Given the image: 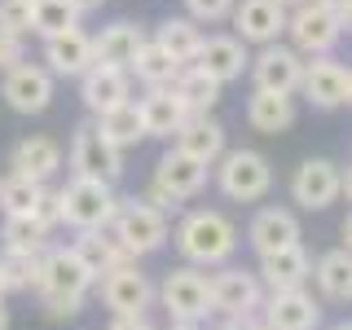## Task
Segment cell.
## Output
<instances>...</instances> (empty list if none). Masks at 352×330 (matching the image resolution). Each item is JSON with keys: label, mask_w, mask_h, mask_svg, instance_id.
Masks as SVG:
<instances>
[{"label": "cell", "mask_w": 352, "mask_h": 330, "mask_svg": "<svg viewBox=\"0 0 352 330\" xmlns=\"http://www.w3.org/2000/svg\"><path fill=\"white\" fill-rule=\"evenodd\" d=\"M207 295H212V313H220L225 322L234 317H256L260 308V278L247 269H220L207 278Z\"/></svg>", "instance_id": "9c48e42d"}, {"label": "cell", "mask_w": 352, "mask_h": 330, "mask_svg": "<svg viewBox=\"0 0 352 330\" xmlns=\"http://www.w3.org/2000/svg\"><path fill=\"white\" fill-rule=\"evenodd\" d=\"M330 330H352V322H335V326H330Z\"/></svg>", "instance_id": "816d5d0a"}, {"label": "cell", "mask_w": 352, "mask_h": 330, "mask_svg": "<svg viewBox=\"0 0 352 330\" xmlns=\"http://www.w3.org/2000/svg\"><path fill=\"white\" fill-rule=\"evenodd\" d=\"M0 330H9V308L0 304Z\"/></svg>", "instance_id": "681fc988"}, {"label": "cell", "mask_w": 352, "mask_h": 330, "mask_svg": "<svg viewBox=\"0 0 352 330\" xmlns=\"http://www.w3.org/2000/svg\"><path fill=\"white\" fill-rule=\"evenodd\" d=\"M93 66V36H84L80 27L66 31V36L44 40V71L62 75V80H80V75Z\"/></svg>", "instance_id": "ffe728a7"}, {"label": "cell", "mask_w": 352, "mask_h": 330, "mask_svg": "<svg viewBox=\"0 0 352 330\" xmlns=\"http://www.w3.org/2000/svg\"><path fill=\"white\" fill-rule=\"evenodd\" d=\"M31 5L36 0H0V31L22 40L31 31Z\"/></svg>", "instance_id": "74e56055"}, {"label": "cell", "mask_w": 352, "mask_h": 330, "mask_svg": "<svg viewBox=\"0 0 352 330\" xmlns=\"http://www.w3.org/2000/svg\"><path fill=\"white\" fill-rule=\"evenodd\" d=\"M247 124L264 132V137H278V132H286L295 124V97H282V93H264V88H256L247 102Z\"/></svg>", "instance_id": "83f0119b"}, {"label": "cell", "mask_w": 352, "mask_h": 330, "mask_svg": "<svg viewBox=\"0 0 352 330\" xmlns=\"http://www.w3.org/2000/svg\"><path fill=\"white\" fill-rule=\"evenodd\" d=\"M234 27H238V40L273 44L286 31V9L278 0H238L234 5Z\"/></svg>", "instance_id": "d6986e66"}, {"label": "cell", "mask_w": 352, "mask_h": 330, "mask_svg": "<svg viewBox=\"0 0 352 330\" xmlns=\"http://www.w3.org/2000/svg\"><path fill=\"white\" fill-rule=\"evenodd\" d=\"M0 304H5V286H0Z\"/></svg>", "instance_id": "db71d44e"}, {"label": "cell", "mask_w": 352, "mask_h": 330, "mask_svg": "<svg viewBox=\"0 0 352 330\" xmlns=\"http://www.w3.org/2000/svg\"><path fill=\"white\" fill-rule=\"evenodd\" d=\"M0 238H5L9 251H27V256H44L49 251V229L31 216H5V229H0Z\"/></svg>", "instance_id": "e575fe53"}, {"label": "cell", "mask_w": 352, "mask_h": 330, "mask_svg": "<svg viewBox=\"0 0 352 330\" xmlns=\"http://www.w3.org/2000/svg\"><path fill=\"white\" fill-rule=\"evenodd\" d=\"M97 282H102V304L115 317H146V308L154 300V286H150L146 273L137 269V260L110 269L106 278H97Z\"/></svg>", "instance_id": "30bf717a"}, {"label": "cell", "mask_w": 352, "mask_h": 330, "mask_svg": "<svg viewBox=\"0 0 352 330\" xmlns=\"http://www.w3.org/2000/svg\"><path fill=\"white\" fill-rule=\"evenodd\" d=\"M247 242L260 251V256H273V251L300 247V220L286 207H260L247 225Z\"/></svg>", "instance_id": "2e32d148"}, {"label": "cell", "mask_w": 352, "mask_h": 330, "mask_svg": "<svg viewBox=\"0 0 352 330\" xmlns=\"http://www.w3.org/2000/svg\"><path fill=\"white\" fill-rule=\"evenodd\" d=\"M141 44H146V31L132 27V22H110L102 27V36H93V66H115V71H128L137 62Z\"/></svg>", "instance_id": "44dd1931"}, {"label": "cell", "mask_w": 352, "mask_h": 330, "mask_svg": "<svg viewBox=\"0 0 352 330\" xmlns=\"http://www.w3.org/2000/svg\"><path fill=\"white\" fill-rule=\"evenodd\" d=\"M106 330H154V326H150V317H115Z\"/></svg>", "instance_id": "b9f144b4"}, {"label": "cell", "mask_w": 352, "mask_h": 330, "mask_svg": "<svg viewBox=\"0 0 352 330\" xmlns=\"http://www.w3.org/2000/svg\"><path fill=\"white\" fill-rule=\"evenodd\" d=\"M159 300L168 308L172 322H207L212 317V295H207V273H198L194 264L172 269L159 286Z\"/></svg>", "instance_id": "8992f818"}, {"label": "cell", "mask_w": 352, "mask_h": 330, "mask_svg": "<svg viewBox=\"0 0 352 330\" xmlns=\"http://www.w3.org/2000/svg\"><path fill=\"white\" fill-rule=\"evenodd\" d=\"M203 322H172V330H198Z\"/></svg>", "instance_id": "c3c4849f"}, {"label": "cell", "mask_w": 352, "mask_h": 330, "mask_svg": "<svg viewBox=\"0 0 352 330\" xmlns=\"http://www.w3.org/2000/svg\"><path fill=\"white\" fill-rule=\"evenodd\" d=\"M22 62H27L22 58V40L0 31V71H14V66H22Z\"/></svg>", "instance_id": "60d3db41"}, {"label": "cell", "mask_w": 352, "mask_h": 330, "mask_svg": "<svg viewBox=\"0 0 352 330\" xmlns=\"http://www.w3.org/2000/svg\"><path fill=\"white\" fill-rule=\"evenodd\" d=\"M234 5L238 0H185V9H190L194 22H220V18L234 14Z\"/></svg>", "instance_id": "f35d334b"}, {"label": "cell", "mask_w": 352, "mask_h": 330, "mask_svg": "<svg viewBox=\"0 0 352 330\" xmlns=\"http://www.w3.org/2000/svg\"><path fill=\"white\" fill-rule=\"evenodd\" d=\"M251 71H256V88H264V93H282V97H291L295 88H300V80H304L300 53L286 49V44H264V53L251 62Z\"/></svg>", "instance_id": "5bb4252c"}, {"label": "cell", "mask_w": 352, "mask_h": 330, "mask_svg": "<svg viewBox=\"0 0 352 330\" xmlns=\"http://www.w3.org/2000/svg\"><path fill=\"white\" fill-rule=\"evenodd\" d=\"M40 194H44L40 181H27V176H14V172L0 176V212L5 216H31Z\"/></svg>", "instance_id": "d590c367"}, {"label": "cell", "mask_w": 352, "mask_h": 330, "mask_svg": "<svg viewBox=\"0 0 352 330\" xmlns=\"http://www.w3.org/2000/svg\"><path fill=\"white\" fill-rule=\"evenodd\" d=\"M58 203H62V225H71L75 234L110 229V220H115V212H119L115 185L88 181V176H71V181L58 190Z\"/></svg>", "instance_id": "3957f363"}, {"label": "cell", "mask_w": 352, "mask_h": 330, "mask_svg": "<svg viewBox=\"0 0 352 330\" xmlns=\"http://www.w3.org/2000/svg\"><path fill=\"white\" fill-rule=\"evenodd\" d=\"M344 102L352 106V71H348V93H344Z\"/></svg>", "instance_id": "f907efd6"}, {"label": "cell", "mask_w": 352, "mask_h": 330, "mask_svg": "<svg viewBox=\"0 0 352 330\" xmlns=\"http://www.w3.org/2000/svg\"><path fill=\"white\" fill-rule=\"evenodd\" d=\"M172 88H176V97L185 102V110H190V115H207V110L220 102V84H216V80H207L198 66H185V71L176 75V84H172Z\"/></svg>", "instance_id": "836d02e7"}, {"label": "cell", "mask_w": 352, "mask_h": 330, "mask_svg": "<svg viewBox=\"0 0 352 330\" xmlns=\"http://www.w3.org/2000/svg\"><path fill=\"white\" fill-rule=\"evenodd\" d=\"M317 5H326V9H335V14H344V9H348V0H317Z\"/></svg>", "instance_id": "f6af8a7d"}, {"label": "cell", "mask_w": 352, "mask_h": 330, "mask_svg": "<svg viewBox=\"0 0 352 330\" xmlns=\"http://www.w3.org/2000/svg\"><path fill=\"white\" fill-rule=\"evenodd\" d=\"M71 172L88 176V181L115 185L119 172H124V150L110 146L102 132H97V124H80L71 137Z\"/></svg>", "instance_id": "52a82bcc"}, {"label": "cell", "mask_w": 352, "mask_h": 330, "mask_svg": "<svg viewBox=\"0 0 352 330\" xmlns=\"http://www.w3.org/2000/svg\"><path fill=\"white\" fill-rule=\"evenodd\" d=\"M181 71H185V66L176 62L159 40H146V44H141V53H137V62L128 66V75H137L146 88H172Z\"/></svg>", "instance_id": "f1b7e54d"}, {"label": "cell", "mask_w": 352, "mask_h": 330, "mask_svg": "<svg viewBox=\"0 0 352 330\" xmlns=\"http://www.w3.org/2000/svg\"><path fill=\"white\" fill-rule=\"evenodd\" d=\"M194 66L207 75V80L229 84V80H238V75L247 71V49H242L238 36H207L203 49H198V58H194Z\"/></svg>", "instance_id": "7402d4cb"}, {"label": "cell", "mask_w": 352, "mask_h": 330, "mask_svg": "<svg viewBox=\"0 0 352 330\" xmlns=\"http://www.w3.org/2000/svg\"><path fill=\"white\" fill-rule=\"evenodd\" d=\"M71 5H75V14H93V9H102L106 0H71Z\"/></svg>", "instance_id": "7bdbcfd3"}, {"label": "cell", "mask_w": 352, "mask_h": 330, "mask_svg": "<svg viewBox=\"0 0 352 330\" xmlns=\"http://www.w3.org/2000/svg\"><path fill=\"white\" fill-rule=\"evenodd\" d=\"M260 286H269V295L278 291H304V282L313 278V256L304 247H286L273 256H260Z\"/></svg>", "instance_id": "e0dca14e"}, {"label": "cell", "mask_w": 352, "mask_h": 330, "mask_svg": "<svg viewBox=\"0 0 352 330\" xmlns=\"http://www.w3.org/2000/svg\"><path fill=\"white\" fill-rule=\"evenodd\" d=\"M304 97L313 106H322V110H335V106H344V93H348V71L339 66L335 58H313V62H304Z\"/></svg>", "instance_id": "cb8c5ba5"}, {"label": "cell", "mask_w": 352, "mask_h": 330, "mask_svg": "<svg viewBox=\"0 0 352 330\" xmlns=\"http://www.w3.org/2000/svg\"><path fill=\"white\" fill-rule=\"evenodd\" d=\"M110 234L115 242L124 247L128 260H141V256H154V251H163V242H168L172 225L163 212H154L150 203H141V198H128V203H119L115 220H110Z\"/></svg>", "instance_id": "277c9868"}, {"label": "cell", "mask_w": 352, "mask_h": 330, "mask_svg": "<svg viewBox=\"0 0 352 330\" xmlns=\"http://www.w3.org/2000/svg\"><path fill=\"white\" fill-rule=\"evenodd\" d=\"M286 31H291L295 49H300V53H313V58H330V49H335L339 36H344L339 14H335V9H326V5H317V0L295 5V14L286 18Z\"/></svg>", "instance_id": "ba28073f"}, {"label": "cell", "mask_w": 352, "mask_h": 330, "mask_svg": "<svg viewBox=\"0 0 352 330\" xmlns=\"http://www.w3.org/2000/svg\"><path fill=\"white\" fill-rule=\"evenodd\" d=\"M150 185H159L168 198L185 203V198H194L207 185V163H198V159H190V154H181V150H168L159 163H154Z\"/></svg>", "instance_id": "9a60e30c"}, {"label": "cell", "mask_w": 352, "mask_h": 330, "mask_svg": "<svg viewBox=\"0 0 352 330\" xmlns=\"http://www.w3.org/2000/svg\"><path fill=\"white\" fill-rule=\"evenodd\" d=\"M0 97H5L18 115H40V110H49V102H53V75L36 62H22L14 71H5Z\"/></svg>", "instance_id": "7c38bea8"}, {"label": "cell", "mask_w": 352, "mask_h": 330, "mask_svg": "<svg viewBox=\"0 0 352 330\" xmlns=\"http://www.w3.org/2000/svg\"><path fill=\"white\" fill-rule=\"evenodd\" d=\"M80 27V14H75L71 0H36L31 5V31L40 40H53V36H66V31Z\"/></svg>", "instance_id": "d6a6232c"}, {"label": "cell", "mask_w": 352, "mask_h": 330, "mask_svg": "<svg viewBox=\"0 0 352 330\" xmlns=\"http://www.w3.org/2000/svg\"><path fill=\"white\" fill-rule=\"evenodd\" d=\"M93 273L80 264L71 247H49L40 256V273H36V295L49 317H75L84 304V295L93 291Z\"/></svg>", "instance_id": "6da1fadb"}, {"label": "cell", "mask_w": 352, "mask_h": 330, "mask_svg": "<svg viewBox=\"0 0 352 330\" xmlns=\"http://www.w3.org/2000/svg\"><path fill=\"white\" fill-rule=\"evenodd\" d=\"M80 102L88 106V115L102 119L106 110L132 102V75L115 71V66H88L80 75Z\"/></svg>", "instance_id": "4fadbf2b"}, {"label": "cell", "mask_w": 352, "mask_h": 330, "mask_svg": "<svg viewBox=\"0 0 352 330\" xmlns=\"http://www.w3.org/2000/svg\"><path fill=\"white\" fill-rule=\"evenodd\" d=\"M216 185H220V194L234 198V203H256V198L269 194L273 168L256 150H225L216 159Z\"/></svg>", "instance_id": "5b68a950"}, {"label": "cell", "mask_w": 352, "mask_h": 330, "mask_svg": "<svg viewBox=\"0 0 352 330\" xmlns=\"http://www.w3.org/2000/svg\"><path fill=\"white\" fill-rule=\"evenodd\" d=\"M339 27L352 31V0H348V9H344V14H339Z\"/></svg>", "instance_id": "bcb514c9"}, {"label": "cell", "mask_w": 352, "mask_h": 330, "mask_svg": "<svg viewBox=\"0 0 352 330\" xmlns=\"http://www.w3.org/2000/svg\"><path fill=\"white\" fill-rule=\"evenodd\" d=\"M172 150H181V154H190V159L212 168L220 154H225V128H220V119H212V115H190L181 124V132H176Z\"/></svg>", "instance_id": "484cf974"}, {"label": "cell", "mask_w": 352, "mask_h": 330, "mask_svg": "<svg viewBox=\"0 0 352 330\" xmlns=\"http://www.w3.org/2000/svg\"><path fill=\"white\" fill-rule=\"evenodd\" d=\"M36 220H40L44 229H49V234L62 225V203H58V190H44V194H40V203H36Z\"/></svg>", "instance_id": "ab89813d"}, {"label": "cell", "mask_w": 352, "mask_h": 330, "mask_svg": "<svg viewBox=\"0 0 352 330\" xmlns=\"http://www.w3.org/2000/svg\"><path fill=\"white\" fill-rule=\"evenodd\" d=\"M9 168L14 176H27V181H53L62 168V146L53 137H22L14 154H9Z\"/></svg>", "instance_id": "603a6c76"}, {"label": "cell", "mask_w": 352, "mask_h": 330, "mask_svg": "<svg viewBox=\"0 0 352 330\" xmlns=\"http://www.w3.org/2000/svg\"><path fill=\"white\" fill-rule=\"evenodd\" d=\"M339 194H348V203H352V168H348V176H344V190Z\"/></svg>", "instance_id": "7dc6e473"}, {"label": "cell", "mask_w": 352, "mask_h": 330, "mask_svg": "<svg viewBox=\"0 0 352 330\" xmlns=\"http://www.w3.org/2000/svg\"><path fill=\"white\" fill-rule=\"evenodd\" d=\"M141 124H146V137H176L181 132V124L190 119V110H185V102L176 97V88H150L146 97H141Z\"/></svg>", "instance_id": "d4e9b609"}, {"label": "cell", "mask_w": 352, "mask_h": 330, "mask_svg": "<svg viewBox=\"0 0 352 330\" xmlns=\"http://www.w3.org/2000/svg\"><path fill=\"white\" fill-rule=\"evenodd\" d=\"M36 273H40V256H27V251H0V286L9 291H36Z\"/></svg>", "instance_id": "8d00e7d4"}, {"label": "cell", "mask_w": 352, "mask_h": 330, "mask_svg": "<svg viewBox=\"0 0 352 330\" xmlns=\"http://www.w3.org/2000/svg\"><path fill=\"white\" fill-rule=\"evenodd\" d=\"M344 190V172L335 168L330 159H304L291 176V198L304 207V212H322L330 207Z\"/></svg>", "instance_id": "8fae6325"}, {"label": "cell", "mask_w": 352, "mask_h": 330, "mask_svg": "<svg viewBox=\"0 0 352 330\" xmlns=\"http://www.w3.org/2000/svg\"><path fill=\"white\" fill-rule=\"evenodd\" d=\"M278 5H282V9H286V5H304V0H278Z\"/></svg>", "instance_id": "f5cc1de1"}, {"label": "cell", "mask_w": 352, "mask_h": 330, "mask_svg": "<svg viewBox=\"0 0 352 330\" xmlns=\"http://www.w3.org/2000/svg\"><path fill=\"white\" fill-rule=\"evenodd\" d=\"M93 124L115 150H128V146H137V141L146 137V124H141V106L137 102H124V106L106 110L102 119H93Z\"/></svg>", "instance_id": "4dcf8cb0"}, {"label": "cell", "mask_w": 352, "mask_h": 330, "mask_svg": "<svg viewBox=\"0 0 352 330\" xmlns=\"http://www.w3.org/2000/svg\"><path fill=\"white\" fill-rule=\"evenodd\" d=\"M154 40H159L181 66H194L198 49H203V31H198L194 18H168V22L159 27V36H154Z\"/></svg>", "instance_id": "1f68e13d"}, {"label": "cell", "mask_w": 352, "mask_h": 330, "mask_svg": "<svg viewBox=\"0 0 352 330\" xmlns=\"http://www.w3.org/2000/svg\"><path fill=\"white\" fill-rule=\"evenodd\" d=\"M339 234H344V251H352V212H348V220H344V229H339Z\"/></svg>", "instance_id": "ee69618b"}, {"label": "cell", "mask_w": 352, "mask_h": 330, "mask_svg": "<svg viewBox=\"0 0 352 330\" xmlns=\"http://www.w3.org/2000/svg\"><path fill=\"white\" fill-rule=\"evenodd\" d=\"M71 251L80 256V264L93 273V278H106V273L119 269V264H132L110 229H88V234H80V238L71 242Z\"/></svg>", "instance_id": "4316f807"}, {"label": "cell", "mask_w": 352, "mask_h": 330, "mask_svg": "<svg viewBox=\"0 0 352 330\" xmlns=\"http://www.w3.org/2000/svg\"><path fill=\"white\" fill-rule=\"evenodd\" d=\"M313 278H317L326 300H339V304L352 300V251H344V247L326 251V256L313 264Z\"/></svg>", "instance_id": "f546056e"}, {"label": "cell", "mask_w": 352, "mask_h": 330, "mask_svg": "<svg viewBox=\"0 0 352 330\" xmlns=\"http://www.w3.org/2000/svg\"><path fill=\"white\" fill-rule=\"evenodd\" d=\"M322 304L308 291H278L264 304V330H317Z\"/></svg>", "instance_id": "ac0fdd59"}, {"label": "cell", "mask_w": 352, "mask_h": 330, "mask_svg": "<svg viewBox=\"0 0 352 330\" xmlns=\"http://www.w3.org/2000/svg\"><path fill=\"white\" fill-rule=\"evenodd\" d=\"M176 251L194 269H216L238 251V225L225 212H190L176 225Z\"/></svg>", "instance_id": "7a4b0ae2"}]
</instances>
